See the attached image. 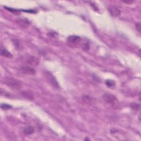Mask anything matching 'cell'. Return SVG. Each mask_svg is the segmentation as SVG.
Instances as JSON below:
<instances>
[{
    "instance_id": "obj_1",
    "label": "cell",
    "mask_w": 141,
    "mask_h": 141,
    "mask_svg": "<svg viewBox=\"0 0 141 141\" xmlns=\"http://www.w3.org/2000/svg\"><path fill=\"white\" fill-rule=\"evenodd\" d=\"M4 83L8 87L13 89H19L22 87V83L18 81L11 77H7L4 79Z\"/></svg>"
},
{
    "instance_id": "obj_2",
    "label": "cell",
    "mask_w": 141,
    "mask_h": 141,
    "mask_svg": "<svg viewBox=\"0 0 141 141\" xmlns=\"http://www.w3.org/2000/svg\"><path fill=\"white\" fill-rule=\"evenodd\" d=\"M103 99L106 102L111 105L114 107L118 105V100L117 99L116 97L112 94L109 93L105 94L103 95Z\"/></svg>"
},
{
    "instance_id": "obj_3",
    "label": "cell",
    "mask_w": 141,
    "mask_h": 141,
    "mask_svg": "<svg viewBox=\"0 0 141 141\" xmlns=\"http://www.w3.org/2000/svg\"><path fill=\"white\" fill-rule=\"evenodd\" d=\"M45 75L47 81L49 82L50 84H51L53 87L56 89L59 88V85H58L57 82L56 81V79L55 78V77L53 76L52 74L50 73L49 72H45Z\"/></svg>"
},
{
    "instance_id": "obj_4",
    "label": "cell",
    "mask_w": 141,
    "mask_h": 141,
    "mask_svg": "<svg viewBox=\"0 0 141 141\" xmlns=\"http://www.w3.org/2000/svg\"><path fill=\"white\" fill-rule=\"evenodd\" d=\"M81 42V37L77 35H70L68 37L67 42L71 46H75Z\"/></svg>"
},
{
    "instance_id": "obj_5",
    "label": "cell",
    "mask_w": 141,
    "mask_h": 141,
    "mask_svg": "<svg viewBox=\"0 0 141 141\" xmlns=\"http://www.w3.org/2000/svg\"><path fill=\"white\" fill-rule=\"evenodd\" d=\"M19 70L20 72H22V73L27 74L33 75L36 73L35 70L34 69V68H32V67L28 66H22L19 68Z\"/></svg>"
},
{
    "instance_id": "obj_6",
    "label": "cell",
    "mask_w": 141,
    "mask_h": 141,
    "mask_svg": "<svg viewBox=\"0 0 141 141\" xmlns=\"http://www.w3.org/2000/svg\"><path fill=\"white\" fill-rule=\"evenodd\" d=\"M108 11L112 16L113 17H118L121 14V11L117 7L114 6H111L108 8Z\"/></svg>"
},
{
    "instance_id": "obj_7",
    "label": "cell",
    "mask_w": 141,
    "mask_h": 141,
    "mask_svg": "<svg viewBox=\"0 0 141 141\" xmlns=\"http://www.w3.org/2000/svg\"><path fill=\"white\" fill-rule=\"evenodd\" d=\"M27 63L30 66H36L38 65L39 60L34 56H29L27 59Z\"/></svg>"
},
{
    "instance_id": "obj_8",
    "label": "cell",
    "mask_w": 141,
    "mask_h": 141,
    "mask_svg": "<svg viewBox=\"0 0 141 141\" xmlns=\"http://www.w3.org/2000/svg\"><path fill=\"white\" fill-rule=\"evenodd\" d=\"M22 95L23 97H24L25 98L30 100H33L34 96V94L32 93V92H28V91H23L22 92Z\"/></svg>"
},
{
    "instance_id": "obj_9",
    "label": "cell",
    "mask_w": 141,
    "mask_h": 141,
    "mask_svg": "<svg viewBox=\"0 0 141 141\" xmlns=\"http://www.w3.org/2000/svg\"><path fill=\"white\" fill-rule=\"evenodd\" d=\"M34 132V129L32 126H27L23 129V133L25 135H32Z\"/></svg>"
},
{
    "instance_id": "obj_10",
    "label": "cell",
    "mask_w": 141,
    "mask_h": 141,
    "mask_svg": "<svg viewBox=\"0 0 141 141\" xmlns=\"http://www.w3.org/2000/svg\"><path fill=\"white\" fill-rule=\"evenodd\" d=\"M1 56L6 58H12L13 57V55L11 54V53L5 49H1Z\"/></svg>"
},
{
    "instance_id": "obj_11",
    "label": "cell",
    "mask_w": 141,
    "mask_h": 141,
    "mask_svg": "<svg viewBox=\"0 0 141 141\" xmlns=\"http://www.w3.org/2000/svg\"><path fill=\"white\" fill-rule=\"evenodd\" d=\"M105 84L107 85V87H108L109 88L113 89L115 87L116 83L115 81H113L112 80H108L105 81Z\"/></svg>"
},
{
    "instance_id": "obj_12",
    "label": "cell",
    "mask_w": 141,
    "mask_h": 141,
    "mask_svg": "<svg viewBox=\"0 0 141 141\" xmlns=\"http://www.w3.org/2000/svg\"><path fill=\"white\" fill-rule=\"evenodd\" d=\"M82 100H83V101H84L85 102L87 103V104H90V103H92L93 101V98L88 95H84L83 97H82Z\"/></svg>"
},
{
    "instance_id": "obj_13",
    "label": "cell",
    "mask_w": 141,
    "mask_h": 141,
    "mask_svg": "<svg viewBox=\"0 0 141 141\" xmlns=\"http://www.w3.org/2000/svg\"><path fill=\"white\" fill-rule=\"evenodd\" d=\"M1 108L3 110H7L12 109V106L7 104H2L1 105Z\"/></svg>"
},
{
    "instance_id": "obj_14",
    "label": "cell",
    "mask_w": 141,
    "mask_h": 141,
    "mask_svg": "<svg viewBox=\"0 0 141 141\" xmlns=\"http://www.w3.org/2000/svg\"><path fill=\"white\" fill-rule=\"evenodd\" d=\"M130 106L132 109L135 110H137L139 108V105L137 104V103H132V104H131Z\"/></svg>"
},
{
    "instance_id": "obj_15",
    "label": "cell",
    "mask_w": 141,
    "mask_h": 141,
    "mask_svg": "<svg viewBox=\"0 0 141 141\" xmlns=\"http://www.w3.org/2000/svg\"><path fill=\"white\" fill-rule=\"evenodd\" d=\"M136 28L137 30L138 31L139 33H140V23H137V24H136Z\"/></svg>"
},
{
    "instance_id": "obj_16",
    "label": "cell",
    "mask_w": 141,
    "mask_h": 141,
    "mask_svg": "<svg viewBox=\"0 0 141 141\" xmlns=\"http://www.w3.org/2000/svg\"><path fill=\"white\" fill-rule=\"evenodd\" d=\"M123 2L126 3H128V4H130V3H132L133 2V1H123Z\"/></svg>"
},
{
    "instance_id": "obj_17",
    "label": "cell",
    "mask_w": 141,
    "mask_h": 141,
    "mask_svg": "<svg viewBox=\"0 0 141 141\" xmlns=\"http://www.w3.org/2000/svg\"><path fill=\"white\" fill-rule=\"evenodd\" d=\"M85 140H89V138H86V139H85Z\"/></svg>"
}]
</instances>
